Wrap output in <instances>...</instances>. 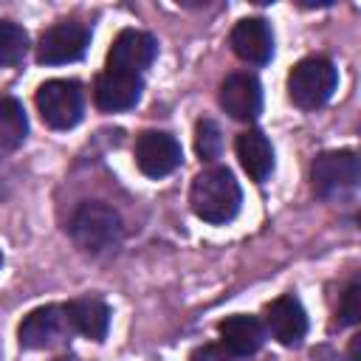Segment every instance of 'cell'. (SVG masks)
<instances>
[{
    "mask_svg": "<svg viewBox=\"0 0 361 361\" xmlns=\"http://www.w3.org/2000/svg\"><path fill=\"white\" fill-rule=\"evenodd\" d=\"M189 203L200 220L220 226V223H228L237 217L240 203H243V192H240V183L234 180V175L228 169L212 166V169H203L192 180Z\"/></svg>",
    "mask_w": 361,
    "mask_h": 361,
    "instance_id": "cell-1",
    "label": "cell"
},
{
    "mask_svg": "<svg viewBox=\"0 0 361 361\" xmlns=\"http://www.w3.org/2000/svg\"><path fill=\"white\" fill-rule=\"evenodd\" d=\"M71 237L85 254H107L121 240V217L113 206L87 200L71 217Z\"/></svg>",
    "mask_w": 361,
    "mask_h": 361,
    "instance_id": "cell-2",
    "label": "cell"
},
{
    "mask_svg": "<svg viewBox=\"0 0 361 361\" xmlns=\"http://www.w3.org/2000/svg\"><path fill=\"white\" fill-rule=\"evenodd\" d=\"M313 192L324 200H347L355 195L361 180L358 155L353 149H330L322 152L310 166Z\"/></svg>",
    "mask_w": 361,
    "mask_h": 361,
    "instance_id": "cell-3",
    "label": "cell"
},
{
    "mask_svg": "<svg viewBox=\"0 0 361 361\" xmlns=\"http://www.w3.org/2000/svg\"><path fill=\"white\" fill-rule=\"evenodd\" d=\"M336 82H338V73H336L330 59H324V56H305L288 73V96H290V102L296 107L316 110V107H322L333 96Z\"/></svg>",
    "mask_w": 361,
    "mask_h": 361,
    "instance_id": "cell-4",
    "label": "cell"
},
{
    "mask_svg": "<svg viewBox=\"0 0 361 361\" xmlns=\"http://www.w3.org/2000/svg\"><path fill=\"white\" fill-rule=\"evenodd\" d=\"M37 110L42 121L54 130H71L85 113L82 87L73 79H48L37 90Z\"/></svg>",
    "mask_w": 361,
    "mask_h": 361,
    "instance_id": "cell-5",
    "label": "cell"
},
{
    "mask_svg": "<svg viewBox=\"0 0 361 361\" xmlns=\"http://www.w3.org/2000/svg\"><path fill=\"white\" fill-rule=\"evenodd\" d=\"M17 336H20V347L25 350H51L73 336V324L65 305H42L23 319Z\"/></svg>",
    "mask_w": 361,
    "mask_h": 361,
    "instance_id": "cell-6",
    "label": "cell"
},
{
    "mask_svg": "<svg viewBox=\"0 0 361 361\" xmlns=\"http://www.w3.org/2000/svg\"><path fill=\"white\" fill-rule=\"evenodd\" d=\"M90 45V31L82 23L65 20L51 25L37 45V62L39 65H65V62H76L79 56H85Z\"/></svg>",
    "mask_w": 361,
    "mask_h": 361,
    "instance_id": "cell-7",
    "label": "cell"
},
{
    "mask_svg": "<svg viewBox=\"0 0 361 361\" xmlns=\"http://www.w3.org/2000/svg\"><path fill=\"white\" fill-rule=\"evenodd\" d=\"M180 144L169 133L147 130L135 141V164L147 178H166L180 166Z\"/></svg>",
    "mask_w": 361,
    "mask_h": 361,
    "instance_id": "cell-8",
    "label": "cell"
},
{
    "mask_svg": "<svg viewBox=\"0 0 361 361\" xmlns=\"http://www.w3.org/2000/svg\"><path fill=\"white\" fill-rule=\"evenodd\" d=\"M155 54H158V42H155L152 34L135 31V28H124L110 45L107 71H121V73L141 76V71L152 65Z\"/></svg>",
    "mask_w": 361,
    "mask_h": 361,
    "instance_id": "cell-9",
    "label": "cell"
},
{
    "mask_svg": "<svg viewBox=\"0 0 361 361\" xmlns=\"http://www.w3.org/2000/svg\"><path fill=\"white\" fill-rule=\"evenodd\" d=\"M265 327H268V333H271L279 344H285V347L302 344V338H305V333H307V316H305L302 302H299L293 293L276 296V299L265 307Z\"/></svg>",
    "mask_w": 361,
    "mask_h": 361,
    "instance_id": "cell-10",
    "label": "cell"
},
{
    "mask_svg": "<svg viewBox=\"0 0 361 361\" xmlns=\"http://www.w3.org/2000/svg\"><path fill=\"white\" fill-rule=\"evenodd\" d=\"M220 107L237 121H254L262 110V90L254 73H231L220 85Z\"/></svg>",
    "mask_w": 361,
    "mask_h": 361,
    "instance_id": "cell-11",
    "label": "cell"
},
{
    "mask_svg": "<svg viewBox=\"0 0 361 361\" xmlns=\"http://www.w3.org/2000/svg\"><path fill=\"white\" fill-rule=\"evenodd\" d=\"M141 90H144L141 76H135V73H121V71H104V73L96 79L93 99H96V107H99V110L116 113V110H130V107H135L138 99H141Z\"/></svg>",
    "mask_w": 361,
    "mask_h": 361,
    "instance_id": "cell-12",
    "label": "cell"
},
{
    "mask_svg": "<svg viewBox=\"0 0 361 361\" xmlns=\"http://www.w3.org/2000/svg\"><path fill=\"white\" fill-rule=\"evenodd\" d=\"M231 48L243 62L265 65L274 56V34L262 17H245L231 28Z\"/></svg>",
    "mask_w": 361,
    "mask_h": 361,
    "instance_id": "cell-13",
    "label": "cell"
},
{
    "mask_svg": "<svg viewBox=\"0 0 361 361\" xmlns=\"http://www.w3.org/2000/svg\"><path fill=\"white\" fill-rule=\"evenodd\" d=\"M217 330H220L223 347L228 353H234L237 358L240 355H254L265 344V327L257 316H245V313L228 316V319L220 322Z\"/></svg>",
    "mask_w": 361,
    "mask_h": 361,
    "instance_id": "cell-14",
    "label": "cell"
},
{
    "mask_svg": "<svg viewBox=\"0 0 361 361\" xmlns=\"http://www.w3.org/2000/svg\"><path fill=\"white\" fill-rule=\"evenodd\" d=\"M237 158L248 172V178L257 183H265L268 175L274 172V147L268 135L259 130H245L237 135Z\"/></svg>",
    "mask_w": 361,
    "mask_h": 361,
    "instance_id": "cell-15",
    "label": "cell"
},
{
    "mask_svg": "<svg viewBox=\"0 0 361 361\" xmlns=\"http://www.w3.org/2000/svg\"><path fill=\"white\" fill-rule=\"evenodd\" d=\"M68 316H71V324L76 333L93 338V341H104L107 336V327H110V310L102 299L96 296H79L73 302L65 305Z\"/></svg>",
    "mask_w": 361,
    "mask_h": 361,
    "instance_id": "cell-16",
    "label": "cell"
},
{
    "mask_svg": "<svg viewBox=\"0 0 361 361\" xmlns=\"http://www.w3.org/2000/svg\"><path fill=\"white\" fill-rule=\"evenodd\" d=\"M28 135V116L14 96H0V152L17 149Z\"/></svg>",
    "mask_w": 361,
    "mask_h": 361,
    "instance_id": "cell-17",
    "label": "cell"
},
{
    "mask_svg": "<svg viewBox=\"0 0 361 361\" xmlns=\"http://www.w3.org/2000/svg\"><path fill=\"white\" fill-rule=\"evenodd\" d=\"M25 51H28V34L23 31V25L3 20L0 23V65L23 62Z\"/></svg>",
    "mask_w": 361,
    "mask_h": 361,
    "instance_id": "cell-18",
    "label": "cell"
},
{
    "mask_svg": "<svg viewBox=\"0 0 361 361\" xmlns=\"http://www.w3.org/2000/svg\"><path fill=\"white\" fill-rule=\"evenodd\" d=\"M195 147H197V155L203 161H214L223 149V135H220V127L212 121V118H200L197 127H195Z\"/></svg>",
    "mask_w": 361,
    "mask_h": 361,
    "instance_id": "cell-19",
    "label": "cell"
},
{
    "mask_svg": "<svg viewBox=\"0 0 361 361\" xmlns=\"http://www.w3.org/2000/svg\"><path fill=\"white\" fill-rule=\"evenodd\" d=\"M338 324H355L361 319V285L358 279H353L341 296V307H338Z\"/></svg>",
    "mask_w": 361,
    "mask_h": 361,
    "instance_id": "cell-20",
    "label": "cell"
},
{
    "mask_svg": "<svg viewBox=\"0 0 361 361\" xmlns=\"http://www.w3.org/2000/svg\"><path fill=\"white\" fill-rule=\"evenodd\" d=\"M189 361H237L234 353H228L226 347H217V344H203L197 350H192Z\"/></svg>",
    "mask_w": 361,
    "mask_h": 361,
    "instance_id": "cell-21",
    "label": "cell"
},
{
    "mask_svg": "<svg viewBox=\"0 0 361 361\" xmlns=\"http://www.w3.org/2000/svg\"><path fill=\"white\" fill-rule=\"evenodd\" d=\"M358 347H361V336H355L350 341V353H347V361H358Z\"/></svg>",
    "mask_w": 361,
    "mask_h": 361,
    "instance_id": "cell-22",
    "label": "cell"
},
{
    "mask_svg": "<svg viewBox=\"0 0 361 361\" xmlns=\"http://www.w3.org/2000/svg\"><path fill=\"white\" fill-rule=\"evenodd\" d=\"M56 361H76L73 355H65V358H56Z\"/></svg>",
    "mask_w": 361,
    "mask_h": 361,
    "instance_id": "cell-23",
    "label": "cell"
},
{
    "mask_svg": "<svg viewBox=\"0 0 361 361\" xmlns=\"http://www.w3.org/2000/svg\"><path fill=\"white\" fill-rule=\"evenodd\" d=\"M0 265H3V254H0Z\"/></svg>",
    "mask_w": 361,
    "mask_h": 361,
    "instance_id": "cell-24",
    "label": "cell"
}]
</instances>
